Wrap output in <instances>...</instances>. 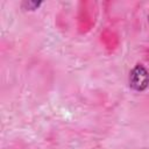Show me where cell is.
Masks as SVG:
<instances>
[{
	"mask_svg": "<svg viewBox=\"0 0 149 149\" xmlns=\"http://www.w3.org/2000/svg\"><path fill=\"white\" fill-rule=\"evenodd\" d=\"M129 86L136 92H143L149 86V72L142 64H136L130 70Z\"/></svg>",
	"mask_w": 149,
	"mask_h": 149,
	"instance_id": "1",
	"label": "cell"
}]
</instances>
